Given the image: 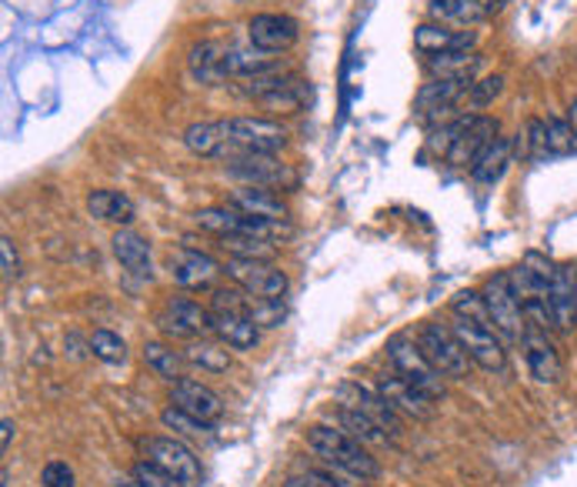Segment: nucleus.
I'll use <instances>...</instances> for the list:
<instances>
[{
    "label": "nucleus",
    "instance_id": "f257e3e1",
    "mask_svg": "<svg viewBox=\"0 0 577 487\" xmlns=\"http://www.w3.org/2000/svg\"><path fill=\"white\" fill-rule=\"evenodd\" d=\"M307 448L331 465L334 471H344L358 481H374L381 475L378 458L368 451L364 441H358L354 435H348L344 428H327V425H314L307 428Z\"/></svg>",
    "mask_w": 577,
    "mask_h": 487
},
{
    "label": "nucleus",
    "instance_id": "f03ea898",
    "mask_svg": "<svg viewBox=\"0 0 577 487\" xmlns=\"http://www.w3.org/2000/svg\"><path fill=\"white\" fill-rule=\"evenodd\" d=\"M194 224L207 234L221 237H257V241H271L281 244L294 234L291 221H267V217H251L231 204H217V207H204L194 214Z\"/></svg>",
    "mask_w": 577,
    "mask_h": 487
},
{
    "label": "nucleus",
    "instance_id": "7ed1b4c3",
    "mask_svg": "<svg viewBox=\"0 0 577 487\" xmlns=\"http://www.w3.org/2000/svg\"><path fill=\"white\" fill-rule=\"evenodd\" d=\"M247 301H251V294H244L241 288L237 291L221 288L211 298V331L231 351H254L261 341V328L247 314Z\"/></svg>",
    "mask_w": 577,
    "mask_h": 487
},
{
    "label": "nucleus",
    "instance_id": "20e7f679",
    "mask_svg": "<svg viewBox=\"0 0 577 487\" xmlns=\"http://www.w3.org/2000/svg\"><path fill=\"white\" fill-rule=\"evenodd\" d=\"M384 354L394 368V374H401L404 381H411L418 391H424L431 401H441L444 398V374L431 364V358L421 351L418 338L411 334H394L388 338L384 344Z\"/></svg>",
    "mask_w": 577,
    "mask_h": 487
},
{
    "label": "nucleus",
    "instance_id": "39448f33",
    "mask_svg": "<svg viewBox=\"0 0 577 487\" xmlns=\"http://www.w3.org/2000/svg\"><path fill=\"white\" fill-rule=\"evenodd\" d=\"M485 294V304H488V314H491V328L501 334L505 344H521L525 338V311H521V301L515 294V284H511V274L508 271H498L485 281L481 288Z\"/></svg>",
    "mask_w": 577,
    "mask_h": 487
},
{
    "label": "nucleus",
    "instance_id": "423d86ee",
    "mask_svg": "<svg viewBox=\"0 0 577 487\" xmlns=\"http://www.w3.org/2000/svg\"><path fill=\"white\" fill-rule=\"evenodd\" d=\"M418 344H421V351L431 358V364H434L444 378L461 381V378L471 374V364H475V361H471L468 351L461 348V341H458V334H454L451 324L424 321V324L418 328Z\"/></svg>",
    "mask_w": 577,
    "mask_h": 487
},
{
    "label": "nucleus",
    "instance_id": "0eeeda50",
    "mask_svg": "<svg viewBox=\"0 0 577 487\" xmlns=\"http://www.w3.org/2000/svg\"><path fill=\"white\" fill-rule=\"evenodd\" d=\"M224 137H227V157L237 150H254V154H277L287 147V127H281L271 117H227ZM224 157V160H227Z\"/></svg>",
    "mask_w": 577,
    "mask_h": 487
},
{
    "label": "nucleus",
    "instance_id": "6e6552de",
    "mask_svg": "<svg viewBox=\"0 0 577 487\" xmlns=\"http://www.w3.org/2000/svg\"><path fill=\"white\" fill-rule=\"evenodd\" d=\"M227 177L241 181V184H251V187H271V191H281V187H294L297 184V174L277 160L274 154H254V150H237L231 154L227 160Z\"/></svg>",
    "mask_w": 577,
    "mask_h": 487
},
{
    "label": "nucleus",
    "instance_id": "1a4fd4ad",
    "mask_svg": "<svg viewBox=\"0 0 577 487\" xmlns=\"http://www.w3.org/2000/svg\"><path fill=\"white\" fill-rule=\"evenodd\" d=\"M140 448H144V458L150 465H157L160 471H167L174 481H180L184 487H201V481H204V468L184 441L167 438V435H154Z\"/></svg>",
    "mask_w": 577,
    "mask_h": 487
},
{
    "label": "nucleus",
    "instance_id": "9d476101",
    "mask_svg": "<svg viewBox=\"0 0 577 487\" xmlns=\"http://www.w3.org/2000/svg\"><path fill=\"white\" fill-rule=\"evenodd\" d=\"M224 274L251 298H284L291 284L274 261H257V257H227Z\"/></svg>",
    "mask_w": 577,
    "mask_h": 487
},
{
    "label": "nucleus",
    "instance_id": "9b49d317",
    "mask_svg": "<svg viewBox=\"0 0 577 487\" xmlns=\"http://www.w3.org/2000/svg\"><path fill=\"white\" fill-rule=\"evenodd\" d=\"M454 334L461 341V348L468 351V358L485 368L488 374H505L508 371V348L501 341V334L491 324H478V321H464L454 318Z\"/></svg>",
    "mask_w": 577,
    "mask_h": 487
},
{
    "label": "nucleus",
    "instance_id": "f8f14e48",
    "mask_svg": "<svg viewBox=\"0 0 577 487\" xmlns=\"http://www.w3.org/2000/svg\"><path fill=\"white\" fill-rule=\"evenodd\" d=\"M157 328L167 334V338H177V341H197L211 331V308L197 304L194 298H167L164 308L157 311Z\"/></svg>",
    "mask_w": 577,
    "mask_h": 487
},
{
    "label": "nucleus",
    "instance_id": "ddd939ff",
    "mask_svg": "<svg viewBox=\"0 0 577 487\" xmlns=\"http://www.w3.org/2000/svg\"><path fill=\"white\" fill-rule=\"evenodd\" d=\"M244 97L251 100H261L267 107H281V110H297L304 104V94H307V84L294 74H261V77H251L237 87Z\"/></svg>",
    "mask_w": 577,
    "mask_h": 487
},
{
    "label": "nucleus",
    "instance_id": "4468645a",
    "mask_svg": "<svg viewBox=\"0 0 577 487\" xmlns=\"http://www.w3.org/2000/svg\"><path fill=\"white\" fill-rule=\"evenodd\" d=\"M521 351H525L528 371H531V378L538 384H558L565 378V364H561L558 344L551 341L548 328L528 324L525 328V338H521Z\"/></svg>",
    "mask_w": 577,
    "mask_h": 487
},
{
    "label": "nucleus",
    "instance_id": "2eb2a0df",
    "mask_svg": "<svg viewBox=\"0 0 577 487\" xmlns=\"http://www.w3.org/2000/svg\"><path fill=\"white\" fill-rule=\"evenodd\" d=\"M247 40L264 53H284L301 40V23L287 13H254L247 20Z\"/></svg>",
    "mask_w": 577,
    "mask_h": 487
},
{
    "label": "nucleus",
    "instance_id": "dca6fc26",
    "mask_svg": "<svg viewBox=\"0 0 577 487\" xmlns=\"http://www.w3.org/2000/svg\"><path fill=\"white\" fill-rule=\"evenodd\" d=\"M501 137V120L498 117H485V114H468L451 154H448V164L454 167H475V160L488 150V144Z\"/></svg>",
    "mask_w": 577,
    "mask_h": 487
},
{
    "label": "nucleus",
    "instance_id": "f3484780",
    "mask_svg": "<svg viewBox=\"0 0 577 487\" xmlns=\"http://www.w3.org/2000/svg\"><path fill=\"white\" fill-rule=\"evenodd\" d=\"M170 405L184 415H190L201 425H217L224 418V401L217 391H211L207 384L194 381V378H180L170 384Z\"/></svg>",
    "mask_w": 577,
    "mask_h": 487
},
{
    "label": "nucleus",
    "instance_id": "a211bd4d",
    "mask_svg": "<svg viewBox=\"0 0 577 487\" xmlns=\"http://www.w3.org/2000/svg\"><path fill=\"white\" fill-rule=\"evenodd\" d=\"M221 274H224V267H221L211 254H204V251L177 247V251L170 254V277H174V284H180L184 291H204V288H211Z\"/></svg>",
    "mask_w": 577,
    "mask_h": 487
},
{
    "label": "nucleus",
    "instance_id": "6ab92c4d",
    "mask_svg": "<svg viewBox=\"0 0 577 487\" xmlns=\"http://www.w3.org/2000/svg\"><path fill=\"white\" fill-rule=\"evenodd\" d=\"M548 304H551V324L568 334L577 324V267L575 264H558L551 288H548Z\"/></svg>",
    "mask_w": 577,
    "mask_h": 487
},
{
    "label": "nucleus",
    "instance_id": "aec40b11",
    "mask_svg": "<svg viewBox=\"0 0 577 487\" xmlns=\"http://www.w3.org/2000/svg\"><path fill=\"white\" fill-rule=\"evenodd\" d=\"M508 0H428V13L438 23H458V27H475L501 13Z\"/></svg>",
    "mask_w": 577,
    "mask_h": 487
},
{
    "label": "nucleus",
    "instance_id": "412c9836",
    "mask_svg": "<svg viewBox=\"0 0 577 487\" xmlns=\"http://www.w3.org/2000/svg\"><path fill=\"white\" fill-rule=\"evenodd\" d=\"M374 388L384 395V401H388L398 415H408V418L424 421V418H431V411H434V401H431L424 391H418L411 381H404L401 374H381Z\"/></svg>",
    "mask_w": 577,
    "mask_h": 487
},
{
    "label": "nucleus",
    "instance_id": "4be33fe9",
    "mask_svg": "<svg viewBox=\"0 0 577 487\" xmlns=\"http://www.w3.org/2000/svg\"><path fill=\"white\" fill-rule=\"evenodd\" d=\"M344 395H351V401H344V405H354L358 411H364L374 425H381V428L388 431L391 441L401 438V415L384 401V395H381L374 384H358V381H351V384H344Z\"/></svg>",
    "mask_w": 577,
    "mask_h": 487
},
{
    "label": "nucleus",
    "instance_id": "5701e85b",
    "mask_svg": "<svg viewBox=\"0 0 577 487\" xmlns=\"http://www.w3.org/2000/svg\"><path fill=\"white\" fill-rule=\"evenodd\" d=\"M478 43V30H451L448 23H421L414 30V47L428 57L434 53H448V50H475Z\"/></svg>",
    "mask_w": 577,
    "mask_h": 487
},
{
    "label": "nucleus",
    "instance_id": "b1692460",
    "mask_svg": "<svg viewBox=\"0 0 577 487\" xmlns=\"http://www.w3.org/2000/svg\"><path fill=\"white\" fill-rule=\"evenodd\" d=\"M110 244H114V257L120 261V267L127 274H134L140 281H150L154 277V261H150V241L147 237H140L130 227H120Z\"/></svg>",
    "mask_w": 577,
    "mask_h": 487
},
{
    "label": "nucleus",
    "instance_id": "393cba45",
    "mask_svg": "<svg viewBox=\"0 0 577 487\" xmlns=\"http://www.w3.org/2000/svg\"><path fill=\"white\" fill-rule=\"evenodd\" d=\"M227 204L237 207V211H244V214H251V217H267V221H287V217H291L287 204H284L271 187L241 184L237 191H231Z\"/></svg>",
    "mask_w": 577,
    "mask_h": 487
},
{
    "label": "nucleus",
    "instance_id": "a878e982",
    "mask_svg": "<svg viewBox=\"0 0 577 487\" xmlns=\"http://www.w3.org/2000/svg\"><path fill=\"white\" fill-rule=\"evenodd\" d=\"M227 50H231V47H227L224 40H201V43L190 50V57H187L190 77L201 80V84H207V87L224 84V80H227V74H224V57H227Z\"/></svg>",
    "mask_w": 577,
    "mask_h": 487
},
{
    "label": "nucleus",
    "instance_id": "bb28decb",
    "mask_svg": "<svg viewBox=\"0 0 577 487\" xmlns=\"http://www.w3.org/2000/svg\"><path fill=\"white\" fill-rule=\"evenodd\" d=\"M511 164H515V140H511V137H495V140L488 144V150L475 160L471 181L491 187V184H498V181L508 174Z\"/></svg>",
    "mask_w": 577,
    "mask_h": 487
},
{
    "label": "nucleus",
    "instance_id": "cd10ccee",
    "mask_svg": "<svg viewBox=\"0 0 577 487\" xmlns=\"http://www.w3.org/2000/svg\"><path fill=\"white\" fill-rule=\"evenodd\" d=\"M87 211H90V217H97V221H110V224H130L134 221V201L127 197V194H120V191H110V187H97V191H90L87 194Z\"/></svg>",
    "mask_w": 577,
    "mask_h": 487
},
{
    "label": "nucleus",
    "instance_id": "c85d7f7f",
    "mask_svg": "<svg viewBox=\"0 0 577 487\" xmlns=\"http://www.w3.org/2000/svg\"><path fill=\"white\" fill-rule=\"evenodd\" d=\"M184 144H187V150L197 154V157H227V150H231L221 120L190 124V127L184 130Z\"/></svg>",
    "mask_w": 577,
    "mask_h": 487
},
{
    "label": "nucleus",
    "instance_id": "c756f323",
    "mask_svg": "<svg viewBox=\"0 0 577 487\" xmlns=\"http://www.w3.org/2000/svg\"><path fill=\"white\" fill-rule=\"evenodd\" d=\"M478 67H481L478 50H448V53L428 57V74L434 80H441V77H475Z\"/></svg>",
    "mask_w": 577,
    "mask_h": 487
},
{
    "label": "nucleus",
    "instance_id": "7c9ffc66",
    "mask_svg": "<svg viewBox=\"0 0 577 487\" xmlns=\"http://www.w3.org/2000/svg\"><path fill=\"white\" fill-rule=\"evenodd\" d=\"M144 364L157 374V378H164V381H180L184 374V354L180 351H174L170 344H164V341H147L144 344Z\"/></svg>",
    "mask_w": 577,
    "mask_h": 487
},
{
    "label": "nucleus",
    "instance_id": "2f4dec72",
    "mask_svg": "<svg viewBox=\"0 0 577 487\" xmlns=\"http://www.w3.org/2000/svg\"><path fill=\"white\" fill-rule=\"evenodd\" d=\"M338 421H341V428L348 431V435H354L358 441H364V445H394L391 438H388V431L381 428V425H374L364 411H358L354 405H341L338 408Z\"/></svg>",
    "mask_w": 577,
    "mask_h": 487
},
{
    "label": "nucleus",
    "instance_id": "473e14b6",
    "mask_svg": "<svg viewBox=\"0 0 577 487\" xmlns=\"http://www.w3.org/2000/svg\"><path fill=\"white\" fill-rule=\"evenodd\" d=\"M184 361L194 364V368H201V371L221 374V371L231 368V351L221 341H190L184 348Z\"/></svg>",
    "mask_w": 577,
    "mask_h": 487
},
{
    "label": "nucleus",
    "instance_id": "72a5a7b5",
    "mask_svg": "<svg viewBox=\"0 0 577 487\" xmlns=\"http://www.w3.org/2000/svg\"><path fill=\"white\" fill-rule=\"evenodd\" d=\"M511 140H515V157H521V160L548 157V124L541 117H531Z\"/></svg>",
    "mask_w": 577,
    "mask_h": 487
},
{
    "label": "nucleus",
    "instance_id": "f704fd0d",
    "mask_svg": "<svg viewBox=\"0 0 577 487\" xmlns=\"http://www.w3.org/2000/svg\"><path fill=\"white\" fill-rule=\"evenodd\" d=\"M364 481L344 475V471H327V468H304L284 478L281 487H361Z\"/></svg>",
    "mask_w": 577,
    "mask_h": 487
},
{
    "label": "nucleus",
    "instance_id": "c9c22d12",
    "mask_svg": "<svg viewBox=\"0 0 577 487\" xmlns=\"http://www.w3.org/2000/svg\"><path fill=\"white\" fill-rule=\"evenodd\" d=\"M548 157H568L577 150L575 127L568 124V117H548Z\"/></svg>",
    "mask_w": 577,
    "mask_h": 487
},
{
    "label": "nucleus",
    "instance_id": "e433bc0d",
    "mask_svg": "<svg viewBox=\"0 0 577 487\" xmlns=\"http://www.w3.org/2000/svg\"><path fill=\"white\" fill-rule=\"evenodd\" d=\"M90 354H94L97 361H104V364H124L127 344H124V338H117L114 331L100 328V331L90 334Z\"/></svg>",
    "mask_w": 577,
    "mask_h": 487
},
{
    "label": "nucleus",
    "instance_id": "4c0bfd02",
    "mask_svg": "<svg viewBox=\"0 0 577 487\" xmlns=\"http://www.w3.org/2000/svg\"><path fill=\"white\" fill-rule=\"evenodd\" d=\"M451 314L454 318H464V321L491 324V314H488V304H485V294L481 291H458L451 298Z\"/></svg>",
    "mask_w": 577,
    "mask_h": 487
},
{
    "label": "nucleus",
    "instance_id": "58836bf2",
    "mask_svg": "<svg viewBox=\"0 0 577 487\" xmlns=\"http://www.w3.org/2000/svg\"><path fill=\"white\" fill-rule=\"evenodd\" d=\"M247 314L254 318L257 328H281L287 308H284V298H251Z\"/></svg>",
    "mask_w": 577,
    "mask_h": 487
},
{
    "label": "nucleus",
    "instance_id": "ea45409f",
    "mask_svg": "<svg viewBox=\"0 0 577 487\" xmlns=\"http://www.w3.org/2000/svg\"><path fill=\"white\" fill-rule=\"evenodd\" d=\"M501 90H505V77H501V74L481 77V80H475V84H471V90H468V104H471V107H488V104H495V100L501 97Z\"/></svg>",
    "mask_w": 577,
    "mask_h": 487
},
{
    "label": "nucleus",
    "instance_id": "a19ab883",
    "mask_svg": "<svg viewBox=\"0 0 577 487\" xmlns=\"http://www.w3.org/2000/svg\"><path fill=\"white\" fill-rule=\"evenodd\" d=\"M134 481L140 487H184L180 481H174L167 471H160L157 465H150L147 458L134 465Z\"/></svg>",
    "mask_w": 577,
    "mask_h": 487
},
{
    "label": "nucleus",
    "instance_id": "79ce46f5",
    "mask_svg": "<svg viewBox=\"0 0 577 487\" xmlns=\"http://www.w3.org/2000/svg\"><path fill=\"white\" fill-rule=\"evenodd\" d=\"M160 421H164V428H170V431H180V435H204V431H211V425H201V421H194L190 415H184V411H177L174 405L160 415Z\"/></svg>",
    "mask_w": 577,
    "mask_h": 487
},
{
    "label": "nucleus",
    "instance_id": "37998d69",
    "mask_svg": "<svg viewBox=\"0 0 577 487\" xmlns=\"http://www.w3.org/2000/svg\"><path fill=\"white\" fill-rule=\"evenodd\" d=\"M0 271H3V281L20 277V257H17V247H13L10 234L0 237Z\"/></svg>",
    "mask_w": 577,
    "mask_h": 487
},
{
    "label": "nucleus",
    "instance_id": "c03bdc74",
    "mask_svg": "<svg viewBox=\"0 0 577 487\" xmlns=\"http://www.w3.org/2000/svg\"><path fill=\"white\" fill-rule=\"evenodd\" d=\"M40 485L43 487H74V471L63 461H47L40 471Z\"/></svg>",
    "mask_w": 577,
    "mask_h": 487
},
{
    "label": "nucleus",
    "instance_id": "a18cd8bd",
    "mask_svg": "<svg viewBox=\"0 0 577 487\" xmlns=\"http://www.w3.org/2000/svg\"><path fill=\"white\" fill-rule=\"evenodd\" d=\"M13 431H17V428H13V421H10V418H3V425H0V448H3V451H10Z\"/></svg>",
    "mask_w": 577,
    "mask_h": 487
},
{
    "label": "nucleus",
    "instance_id": "49530a36",
    "mask_svg": "<svg viewBox=\"0 0 577 487\" xmlns=\"http://www.w3.org/2000/svg\"><path fill=\"white\" fill-rule=\"evenodd\" d=\"M568 124L575 127V134H577V100H571V104H568Z\"/></svg>",
    "mask_w": 577,
    "mask_h": 487
},
{
    "label": "nucleus",
    "instance_id": "de8ad7c7",
    "mask_svg": "<svg viewBox=\"0 0 577 487\" xmlns=\"http://www.w3.org/2000/svg\"><path fill=\"white\" fill-rule=\"evenodd\" d=\"M110 487H140V485H137V481L130 478V481H114V485H110Z\"/></svg>",
    "mask_w": 577,
    "mask_h": 487
}]
</instances>
